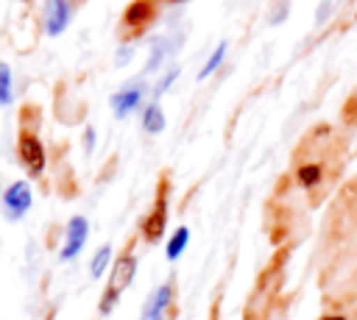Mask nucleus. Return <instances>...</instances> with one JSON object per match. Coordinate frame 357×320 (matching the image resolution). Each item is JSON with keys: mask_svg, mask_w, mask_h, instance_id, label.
I'll use <instances>...</instances> for the list:
<instances>
[{"mask_svg": "<svg viewBox=\"0 0 357 320\" xmlns=\"http://www.w3.org/2000/svg\"><path fill=\"white\" fill-rule=\"evenodd\" d=\"M134 273H137V259H134L131 253H126V256H120V259L114 262V267H112V278H109V289H106V295H103V301H100V312H103V314L112 312L114 301H117L120 292L131 284Z\"/></svg>", "mask_w": 357, "mask_h": 320, "instance_id": "f257e3e1", "label": "nucleus"}, {"mask_svg": "<svg viewBox=\"0 0 357 320\" xmlns=\"http://www.w3.org/2000/svg\"><path fill=\"white\" fill-rule=\"evenodd\" d=\"M321 320H346V317H343V314H324Z\"/></svg>", "mask_w": 357, "mask_h": 320, "instance_id": "412c9836", "label": "nucleus"}, {"mask_svg": "<svg viewBox=\"0 0 357 320\" xmlns=\"http://www.w3.org/2000/svg\"><path fill=\"white\" fill-rule=\"evenodd\" d=\"M112 111L114 117H128L139 103H142V86L139 83H131V86H123L112 95Z\"/></svg>", "mask_w": 357, "mask_h": 320, "instance_id": "6e6552de", "label": "nucleus"}, {"mask_svg": "<svg viewBox=\"0 0 357 320\" xmlns=\"http://www.w3.org/2000/svg\"><path fill=\"white\" fill-rule=\"evenodd\" d=\"M128 58H131V47H126V50L117 53V64H128Z\"/></svg>", "mask_w": 357, "mask_h": 320, "instance_id": "aec40b11", "label": "nucleus"}, {"mask_svg": "<svg viewBox=\"0 0 357 320\" xmlns=\"http://www.w3.org/2000/svg\"><path fill=\"white\" fill-rule=\"evenodd\" d=\"M329 11H332V0H324V3L318 6V14H315V22H324V19L329 17Z\"/></svg>", "mask_w": 357, "mask_h": 320, "instance_id": "6ab92c4d", "label": "nucleus"}, {"mask_svg": "<svg viewBox=\"0 0 357 320\" xmlns=\"http://www.w3.org/2000/svg\"><path fill=\"white\" fill-rule=\"evenodd\" d=\"M95 150V128H86L84 131V153H92Z\"/></svg>", "mask_w": 357, "mask_h": 320, "instance_id": "a211bd4d", "label": "nucleus"}, {"mask_svg": "<svg viewBox=\"0 0 357 320\" xmlns=\"http://www.w3.org/2000/svg\"><path fill=\"white\" fill-rule=\"evenodd\" d=\"M226 50H229V45H226V42H220V45H218V47L212 50V56L206 58V64H204V67L198 70V81H204V78H209V75H212V72H215V70L220 67V61L226 58Z\"/></svg>", "mask_w": 357, "mask_h": 320, "instance_id": "ddd939ff", "label": "nucleus"}, {"mask_svg": "<svg viewBox=\"0 0 357 320\" xmlns=\"http://www.w3.org/2000/svg\"><path fill=\"white\" fill-rule=\"evenodd\" d=\"M190 245V228L187 225H178L173 234H170V239H167V248H165V256L170 259V262H176L181 253H184V248Z\"/></svg>", "mask_w": 357, "mask_h": 320, "instance_id": "1a4fd4ad", "label": "nucleus"}, {"mask_svg": "<svg viewBox=\"0 0 357 320\" xmlns=\"http://www.w3.org/2000/svg\"><path fill=\"white\" fill-rule=\"evenodd\" d=\"M20 159L28 167L31 175H39L45 170V147L33 131H20Z\"/></svg>", "mask_w": 357, "mask_h": 320, "instance_id": "20e7f679", "label": "nucleus"}, {"mask_svg": "<svg viewBox=\"0 0 357 320\" xmlns=\"http://www.w3.org/2000/svg\"><path fill=\"white\" fill-rule=\"evenodd\" d=\"M42 19H45V33L59 36L70 22V3L67 0H45Z\"/></svg>", "mask_w": 357, "mask_h": 320, "instance_id": "423d86ee", "label": "nucleus"}, {"mask_svg": "<svg viewBox=\"0 0 357 320\" xmlns=\"http://www.w3.org/2000/svg\"><path fill=\"white\" fill-rule=\"evenodd\" d=\"M321 178H324V173H321L318 164H301V167H298V184H301V186L310 189V186H315Z\"/></svg>", "mask_w": 357, "mask_h": 320, "instance_id": "4468645a", "label": "nucleus"}, {"mask_svg": "<svg viewBox=\"0 0 357 320\" xmlns=\"http://www.w3.org/2000/svg\"><path fill=\"white\" fill-rule=\"evenodd\" d=\"M142 128L148 134H159L165 128V114H162V106L159 103L145 106V111H142Z\"/></svg>", "mask_w": 357, "mask_h": 320, "instance_id": "9b49d317", "label": "nucleus"}, {"mask_svg": "<svg viewBox=\"0 0 357 320\" xmlns=\"http://www.w3.org/2000/svg\"><path fill=\"white\" fill-rule=\"evenodd\" d=\"M86 237H89V223H86V217L75 214V217L67 223V228H64V245H61V250H59V259H61V262L75 259V256L81 253V248L86 245Z\"/></svg>", "mask_w": 357, "mask_h": 320, "instance_id": "7ed1b4c3", "label": "nucleus"}, {"mask_svg": "<svg viewBox=\"0 0 357 320\" xmlns=\"http://www.w3.org/2000/svg\"><path fill=\"white\" fill-rule=\"evenodd\" d=\"M31 203H33V195H31L28 181H11L6 186V192H3V209H6V214L11 220L25 217L28 209H31Z\"/></svg>", "mask_w": 357, "mask_h": 320, "instance_id": "f03ea898", "label": "nucleus"}, {"mask_svg": "<svg viewBox=\"0 0 357 320\" xmlns=\"http://www.w3.org/2000/svg\"><path fill=\"white\" fill-rule=\"evenodd\" d=\"M109 262H112V248H109V245H100V248L95 250L92 262H89V275H92V278H100V275L109 270Z\"/></svg>", "mask_w": 357, "mask_h": 320, "instance_id": "f8f14e48", "label": "nucleus"}, {"mask_svg": "<svg viewBox=\"0 0 357 320\" xmlns=\"http://www.w3.org/2000/svg\"><path fill=\"white\" fill-rule=\"evenodd\" d=\"M151 17H153V6H151L148 0H134V3L126 8V22H128V25H145Z\"/></svg>", "mask_w": 357, "mask_h": 320, "instance_id": "9d476101", "label": "nucleus"}, {"mask_svg": "<svg viewBox=\"0 0 357 320\" xmlns=\"http://www.w3.org/2000/svg\"><path fill=\"white\" fill-rule=\"evenodd\" d=\"M165 50H167V45H165L162 39H156V42H153V53H151V61H148L145 72H151V70H156V67L162 64V58H165Z\"/></svg>", "mask_w": 357, "mask_h": 320, "instance_id": "dca6fc26", "label": "nucleus"}, {"mask_svg": "<svg viewBox=\"0 0 357 320\" xmlns=\"http://www.w3.org/2000/svg\"><path fill=\"white\" fill-rule=\"evenodd\" d=\"M11 103V70L0 61V106Z\"/></svg>", "mask_w": 357, "mask_h": 320, "instance_id": "2eb2a0df", "label": "nucleus"}, {"mask_svg": "<svg viewBox=\"0 0 357 320\" xmlns=\"http://www.w3.org/2000/svg\"><path fill=\"white\" fill-rule=\"evenodd\" d=\"M176 78H178V70H170V72H167V75H165V78L159 81V86H156V95H162V92H167V86H170V83H173Z\"/></svg>", "mask_w": 357, "mask_h": 320, "instance_id": "f3484780", "label": "nucleus"}, {"mask_svg": "<svg viewBox=\"0 0 357 320\" xmlns=\"http://www.w3.org/2000/svg\"><path fill=\"white\" fill-rule=\"evenodd\" d=\"M165 223H167V186L162 184V186H159V195H156V203H153L151 214H148L145 223H142L145 239H148V242H156V239L162 237V231H165Z\"/></svg>", "mask_w": 357, "mask_h": 320, "instance_id": "39448f33", "label": "nucleus"}, {"mask_svg": "<svg viewBox=\"0 0 357 320\" xmlns=\"http://www.w3.org/2000/svg\"><path fill=\"white\" fill-rule=\"evenodd\" d=\"M170 301H173V287H170V284L156 287V289L145 298V306H142L139 320H165V312L170 309Z\"/></svg>", "mask_w": 357, "mask_h": 320, "instance_id": "0eeeda50", "label": "nucleus"}]
</instances>
